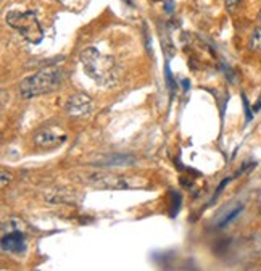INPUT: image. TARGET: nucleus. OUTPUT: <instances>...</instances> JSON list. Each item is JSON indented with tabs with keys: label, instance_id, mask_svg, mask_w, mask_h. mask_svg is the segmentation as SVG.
<instances>
[{
	"label": "nucleus",
	"instance_id": "obj_9",
	"mask_svg": "<svg viewBox=\"0 0 261 271\" xmlns=\"http://www.w3.org/2000/svg\"><path fill=\"white\" fill-rule=\"evenodd\" d=\"M242 210H244V207H242V205H240V207L235 208L234 212H230V213L228 215V217H226V218L223 220V221H221V223L218 224V228H224V226H228L230 221H234V220L237 218L240 213H242Z\"/></svg>",
	"mask_w": 261,
	"mask_h": 271
},
{
	"label": "nucleus",
	"instance_id": "obj_4",
	"mask_svg": "<svg viewBox=\"0 0 261 271\" xmlns=\"http://www.w3.org/2000/svg\"><path fill=\"white\" fill-rule=\"evenodd\" d=\"M34 144L41 149H55L60 147L65 140H66V134H65L62 129L49 126L39 129L37 133H34Z\"/></svg>",
	"mask_w": 261,
	"mask_h": 271
},
{
	"label": "nucleus",
	"instance_id": "obj_8",
	"mask_svg": "<svg viewBox=\"0 0 261 271\" xmlns=\"http://www.w3.org/2000/svg\"><path fill=\"white\" fill-rule=\"evenodd\" d=\"M248 47L250 50H253V52H261V28H257L253 31L252 37H250Z\"/></svg>",
	"mask_w": 261,
	"mask_h": 271
},
{
	"label": "nucleus",
	"instance_id": "obj_14",
	"mask_svg": "<svg viewBox=\"0 0 261 271\" xmlns=\"http://www.w3.org/2000/svg\"><path fill=\"white\" fill-rule=\"evenodd\" d=\"M229 181H230V178H228V179H224V181H223V183H221V184H219V187H218V190H216V194H214V197H213V202H214V199H216V197H218V195H219L221 192H223L224 186H226V184H228V183H229Z\"/></svg>",
	"mask_w": 261,
	"mask_h": 271
},
{
	"label": "nucleus",
	"instance_id": "obj_15",
	"mask_svg": "<svg viewBox=\"0 0 261 271\" xmlns=\"http://www.w3.org/2000/svg\"><path fill=\"white\" fill-rule=\"evenodd\" d=\"M10 176H12V174L7 173V171L3 169V171H2V186H7V179H12Z\"/></svg>",
	"mask_w": 261,
	"mask_h": 271
},
{
	"label": "nucleus",
	"instance_id": "obj_12",
	"mask_svg": "<svg viewBox=\"0 0 261 271\" xmlns=\"http://www.w3.org/2000/svg\"><path fill=\"white\" fill-rule=\"evenodd\" d=\"M242 102H244V110H245V117H247V121H250V119H252V112L253 110L250 108V105H248V99H247V95L245 94H242Z\"/></svg>",
	"mask_w": 261,
	"mask_h": 271
},
{
	"label": "nucleus",
	"instance_id": "obj_20",
	"mask_svg": "<svg viewBox=\"0 0 261 271\" xmlns=\"http://www.w3.org/2000/svg\"><path fill=\"white\" fill-rule=\"evenodd\" d=\"M128 2H129V0H128Z\"/></svg>",
	"mask_w": 261,
	"mask_h": 271
},
{
	"label": "nucleus",
	"instance_id": "obj_7",
	"mask_svg": "<svg viewBox=\"0 0 261 271\" xmlns=\"http://www.w3.org/2000/svg\"><path fill=\"white\" fill-rule=\"evenodd\" d=\"M135 163V158L132 155H119V153H113V155H107V157L100 158L97 163L98 167H130V165Z\"/></svg>",
	"mask_w": 261,
	"mask_h": 271
},
{
	"label": "nucleus",
	"instance_id": "obj_17",
	"mask_svg": "<svg viewBox=\"0 0 261 271\" xmlns=\"http://www.w3.org/2000/svg\"><path fill=\"white\" fill-rule=\"evenodd\" d=\"M260 108H261V95H260V100H258V103H257V105H255V107H253V113H257Z\"/></svg>",
	"mask_w": 261,
	"mask_h": 271
},
{
	"label": "nucleus",
	"instance_id": "obj_10",
	"mask_svg": "<svg viewBox=\"0 0 261 271\" xmlns=\"http://www.w3.org/2000/svg\"><path fill=\"white\" fill-rule=\"evenodd\" d=\"M162 44H163V50L166 52L168 57H173L176 50H174V47H173V42L169 41L166 34H162Z\"/></svg>",
	"mask_w": 261,
	"mask_h": 271
},
{
	"label": "nucleus",
	"instance_id": "obj_5",
	"mask_svg": "<svg viewBox=\"0 0 261 271\" xmlns=\"http://www.w3.org/2000/svg\"><path fill=\"white\" fill-rule=\"evenodd\" d=\"M66 112L69 117H74V118L87 117L92 112V100L86 94L71 95L66 102Z\"/></svg>",
	"mask_w": 261,
	"mask_h": 271
},
{
	"label": "nucleus",
	"instance_id": "obj_6",
	"mask_svg": "<svg viewBox=\"0 0 261 271\" xmlns=\"http://www.w3.org/2000/svg\"><path fill=\"white\" fill-rule=\"evenodd\" d=\"M2 250L10 254H23L26 252V242L21 229H10L8 234H2Z\"/></svg>",
	"mask_w": 261,
	"mask_h": 271
},
{
	"label": "nucleus",
	"instance_id": "obj_3",
	"mask_svg": "<svg viewBox=\"0 0 261 271\" xmlns=\"http://www.w3.org/2000/svg\"><path fill=\"white\" fill-rule=\"evenodd\" d=\"M5 19H7V23L13 29H16L28 42H31V44L42 42L44 31L34 12H16V10H12V12L7 13Z\"/></svg>",
	"mask_w": 261,
	"mask_h": 271
},
{
	"label": "nucleus",
	"instance_id": "obj_19",
	"mask_svg": "<svg viewBox=\"0 0 261 271\" xmlns=\"http://www.w3.org/2000/svg\"><path fill=\"white\" fill-rule=\"evenodd\" d=\"M60 2H65V0H60Z\"/></svg>",
	"mask_w": 261,
	"mask_h": 271
},
{
	"label": "nucleus",
	"instance_id": "obj_11",
	"mask_svg": "<svg viewBox=\"0 0 261 271\" xmlns=\"http://www.w3.org/2000/svg\"><path fill=\"white\" fill-rule=\"evenodd\" d=\"M164 78H166L168 87H169V90H171V94H174L176 83H174V79H173V74H171V69H169V65H166V68H164Z\"/></svg>",
	"mask_w": 261,
	"mask_h": 271
},
{
	"label": "nucleus",
	"instance_id": "obj_16",
	"mask_svg": "<svg viewBox=\"0 0 261 271\" xmlns=\"http://www.w3.org/2000/svg\"><path fill=\"white\" fill-rule=\"evenodd\" d=\"M180 83H182V87H184L185 90H187V89L190 87V81H189V79H182Z\"/></svg>",
	"mask_w": 261,
	"mask_h": 271
},
{
	"label": "nucleus",
	"instance_id": "obj_2",
	"mask_svg": "<svg viewBox=\"0 0 261 271\" xmlns=\"http://www.w3.org/2000/svg\"><path fill=\"white\" fill-rule=\"evenodd\" d=\"M62 78L63 74L58 69H42V71L23 79L21 84H19V94H21L23 99L49 94L62 84Z\"/></svg>",
	"mask_w": 261,
	"mask_h": 271
},
{
	"label": "nucleus",
	"instance_id": "obj_1",
	"mask_svg": "<svg viewBox=\"0 0 261 271\" xmlns=\"http://www.w3.org/2000/svg\"><path fill=\"white\" fill-rule=\"evenodd\" d=\"M81 63L87 76L92 78L97 84L110 86V84L116 81L118 69H116V63H114V58L108 57V55H103L95 47H89L86 50H82Z\"/></svg>",
	"mask_w": 261,
	"mask_h": 271
},
{
	"label": "nucleus",
	"instance_id": "obj_13",
	"mask_svg": "<svg viewBox=\"0 0 261 271\" xmlns=\"http://www.w3.org/2000/svg\"><path fill=\"white\" fill-rule=\"evenodd\" d=\"M224 3H226V8H228L229 12H235L239 5L242 3V0H224Z\"/></svg>",
	"mask_w": 261,
	"mask_h": 271
},
{
	"label": "nucleus",
	"instance_id": "obj_18",
	"mask_svg": "<svg viewBox=\"0 0 261 271\" xmlns=\"http://www.w3.org/2000/svg\"><path fill=\"white\" fill-rule=\"evenodd\" d=\"M260 21H261V12H260Z\"/></svg>",
	"mask_w": 261,
	"mask_h": 271
}]
</instances>
